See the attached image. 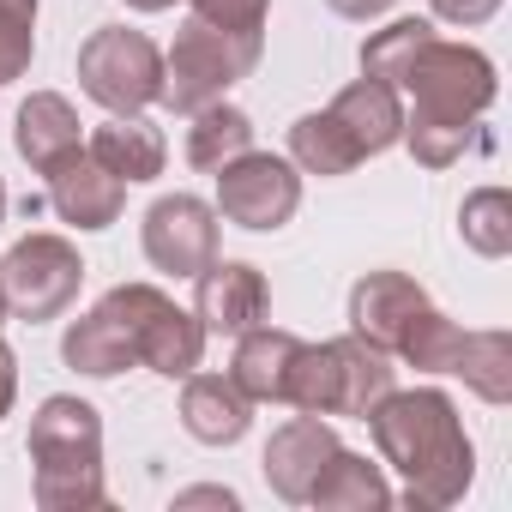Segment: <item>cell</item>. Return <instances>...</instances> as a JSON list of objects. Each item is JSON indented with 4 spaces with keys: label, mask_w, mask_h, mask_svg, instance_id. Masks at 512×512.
Listing matches in <instances>:
<instances>
[{
    "label": "cell",
    "mask_w": 512,
    "mask_h": 512,
    "mask_svg": "<svg viewBox=\"0 0 512 512\" xmlns=\"http://www.w3.org/2000/svg\"><path fill=\"white\" fill-rule=\"evenodd\" d=\"M368 428H374V446L380 458L404 476V506L416 512H440V506H458L476 482V446L458 422V404L434 386H416V392H386L374 410H368Z\"/></svg>",
    "instance_id": "6da1fadb"
},
{
    "label": "cell",
    "mask_w": 512,
    "mask_h": 512,
    "mask_svg": "<svg viewBox=\"0 0 512 512\" xmlns=\"http://www.w3.org/2000/svg\"><path fill=\"white\" fill-rule=\"evenodd\" d=\"M31 494L43 512H91L109 500L103 488V416L85 398H43L31 416Z\"/></svg>",
    "instance_id": "7a4b0ae2"
},
{
    "label": "cell",
    "mask_w": 512,
    "mask_h": 512,
    "mask_svg": "<svg viewBox=\"0 0 512 512\" xmlns=\"http://www.w3.org/2000/svg\"><path fill=\"white\" fill-rule=\"evenodd\" d=\"M392 386H398L392 356L350 332V338H332V344H302V356H296V368H290V410L368 422V410H374Z\"/></svg>",
    "instance_id": "3957f363"
},
{
    "label": "cell",
    "mask_w": 512,
    "mask_h": 512,
    "mask_svg": "<svg viewBox=\"0 0 512 512\" xmlns=\"http://www.w3.org/2000/svg\"><path fill=\"white\" fill-rule=\"evenodd\" d=\"M398 91H410V127H476L482 109L494 103L500 79H494V61L470 43H446V37H428L410 67L398 73Z\"/></svg>",
    "instance_id": "277c9868"
},
{
    "label": "cell",
    "mask_w": 512,
    "mask_h": 512,
    "mask_svg": "<svg viewBox=\"0 0 512 512\" xmlns=\"http://www.w3.org/2000/svg\"><path fill=\"white\" fill-rule=\"evenodd\" d=\"M97 308L115 320L127 356H133L139 368H151V374H163V380H187V374L199 368V356H205V326H199L187 308H175L157 284H115Z\"/></svg>",
    "instance_id": "5b68a950"
},
{
    "label": "cell",
    "mask_w": 512,
    "mask_h": 512,
    "mask_svg": "<svg viewBox=\"0 0 512 512\" xmlns=\"http://www.w3.org/2000/svg\"><path fill=\"white\" fill-rule=\"evenodd\" d=\"M266 55V37H235V31H217L205 19H187L175 31V49L163 55V109L175 115H193L205 103H217L235 79H247Z\"/></svg>",
    "instance_id": "8992f818"
},
{
    "label": "cell",
    "mask_w": 512,
    "mask_h": 512,
    "mask_svg": "<svg viewBox=\"0 0 512 512\" xmlns=\"http://www.w3.org/2000/svg\"><path fill=\"white\" fill-rule=\"evenodd\" d=\"M79 91L109 115H139L163 97V49L145 31L103 25L79 49Z\"/></svg>",
    "instance_id": "52a82bcc"
},
{
    "label": "cell",
    "mask_w": 512,
    "mask_h": 512,
    "mask_svg": "<svg viewBox=\"0 0 512 512\" xmlns=\"http://www.w3.org/2000/svg\"><path fill=\"white\" fill-rule=\"evenodd\" d=\"M79 284H85V260L67 235H25L13 241V253L0 260V296H7V314L43 326V320H61L73 302H79Z\"/></svg>",
    "instance_id": "ba28073f"
},
{
    "label": "cell",
    "mask_w": 512,
    "mask_h": 512,
    "mask_svg": "<svg viewBox=\"0 0 512 512\" xmlns=\"http://www.w3.org/2000/svg\"><path fill=\"white\" fill-rule=\"evenodd\" d=\"M302 211V169L290 157L272 151H241L217 169V217H229L235 229L272 235Z\"/></svg>",
    "instance_id": "9c48e42d"
},
{
    "label": "cell",
    "mask_w": 512,
    "mask_h": 512,
    "mask_svg": "<svg viewBox=\"0 0 512 512\" xmlns=\"http://www.w3.org/2000/svg\"><path fill=\"white\" fill-rule=\"evenodd\" d=\"M139 241H145L151 272H163V278H199L217 260V205H205L193 193H163L145 211Z\"/></svg>",
    "instance_id": "30bf717a"
},
{
    "label": "cell",
    "mask_w": 512,
    "mask_h": 512,
    "mask_svg": "<svg viewBox=\"0 0 512 512\" xmlns=\"http://www.w3.org/2000/svg\"><path fill=\"white\" fill-rule=\"evenodd\" d=\"M272 308V290L260 278V266L247 260H211L193 278V320L205 326V338H241L247 326H260Z\"/></svg>",
    "instance_id": "8fae6325"
},
{
    "label": "cell",
    "mask_w": 512,
    "mask_h": 512,
    "mask_svg": "<svg viewBox=\"0 0 512 512\" xmlns=\"http://www.w3.org/2000/svg\"><path fill=\"white\" fill-rule=\"evenodd\" d=\"M422 308H428V290L410 272H368L350 290V332L368 338L374 350L398 356V344H404V332L416 326Z\"/></svg>",
    "instance_id": "7c38bea8"
},
{
    "label": "cell",
    "mask_w": 512,
    "mask_h": 512,
    "mask_svg": "<svg viewBox=\"0 0 512 512\" xmlns=\"http://www.w3.org/2000/svg\"><path fill=\"white\" fill-rule=\"evenodd\" d=\"M332 452H338L332 422L302 410V416L284 422V428L272 434V446H266V488H272L278 500H290V506H308V494H314L320 470L332 464Z\"/></svg>",
    "instance_id": "4fadbf2b"
},
{
    "label": "cell",
    "mask_w": 512,
    "mask_h": 512,
    "mask_svg": "<svg viewBox=\"0 0 512 512\" xmlns=\"http://www.w3.org/2000/svg\"><path fill=\"white\" fill-rule=\"evenodd\" d=\"M43 199L73 229H109L121 217V205H127V181H115L91 151H79V157H67V163L49 169V193Z\"/></svg>",
    "instance_id": "5bb4252c"
},
{
    "label": "cell",
    "mask_w": 512,
    "mask_h": 512,
    "mask_svg": "<svg viewBox=\"0 0 512 512\" xmlns=\"http://www.w3.org/2000/svg\"><path fill=\"white\" fill-rule=\"evenodd\" d=\"M302 356V338L284 332V326H247L235 338V362H229V380L253 398V404H290V368Z\"/></svg>",
    "instance_id": "9a60e30c"
},
{
    "label": "cell",
    "mask_w": 512,
    "mask_h": 512,
    "mask_svg": "<svg viewBox=\"0 0 512 512\" xmlns=\"http://www.w3.org/2000/svg\"><path fill=\"white\" fill-rule=\"evenodd\" d=\"M332 121L350 133V145H356L362 163H368V157H380V151H392V145L404 139V91L362 73L356 85H344V91L332 97Z\"/></svg>",
    "instance_id": "2e32d148"
},
{
    "label": "cell",
    "mask_w": 512,
    "mask_h": 512,
    "mask_svg": "<svg viewBox=\"0 0 512 512\" xmlns=\"http://www.w3.org/2000/svg\"><path fill=\"white\" fill-rule=\"evenodd\" d=\"M253 422V398L229 380V374H187L181 386V428L199 440V446H235Z\"/></svg>",
    "instance_id": "e0dca14e"
},
{
    "label": "cell",
    "mask_w": 512,
    "mask_h": 512,
    "mask_svg": "<svg viewBox=\"0 0 512 512\" xmlns=\"http://www.w3.org/2000/svg\"><path fill=\"white\" fill-rule=\"evenodd\" d=\"M13 145H19V157H25L37 175H49L55 163H67V157L85 151V139H79V109H73L61 91H31V97L19 103Z\"/></svg>",
    "instance_id": "ac0fdd59"
},
{
    "label": "cell",
    "mask_w": 512,
    "mask_h": 512,
    "mask_svg": "<svg viewBox=\"0 0 512 512\" xmlns=\"http://www.w3.org/2000/svg\"><path fill=\"white\" fill-rule=\"evenodd\" d=\"M115 181H157L163 175V163H169V139L151 127V121H139V115H109L97 133H91V145H85Z\"/></svg>",
    "instance_id": "d6986e66"
},
{
    "label": "cell",
    "mask_w": 512,
    "mask_h": 512,
    "mask_svg": "<svg viewBox=\"0 0 512 512\" xmlns=\"http://www.w3.org/2000/svg\"><path fill=\"white\" fill-rule=\"evenodd\" d=\"M308 506H320V512H386L392 506V482L380 476V464H368L362 452L338 446L332 464L320 470Z\"/></svg>",
    "instance_id": "ffe728a7"
},
{
    "label": "cell",
    "mask_w": 512,
    "mask_h": 512,
    "mask_svg": "<svg viewBox=\"0 0 512 512\" xmlns=\"http://www.w3.org/2000/svg\"><path fill=\"white\" fill-rule=\"evenodd\" d=\"M193 127H187V163L193 169H205V175H217L229 157H241V151H253V121H247V109H235V103H205V109H193L187 115Z\"/></svg>",
    "instance_id": "44dd1931"
},
{
    "label": "cell",
    "mask_w": 512,
    "mask_h": 512,
    "mask_svg": "<svg viewBox=\"0 0 512 512\" xmlns=\"http://www.w3.org/2000/svg\"><path fill=\"white\" fill-rule=\"evenodd\" d=\"M290 163H296L302 175L332 181V175H350V169L362 163V151H356L350 133L332 121V109H314V115H302V121L290 127Z\"/></svg>",
    "instance_id": "7402d4cb"
},
{
    "label": "cell",
    "mask_w": 512,
    "mask_h": 512,
    "mask_svg": "<svg viewBox=\"0 0 512 512\" xmlns=\"http://www.w3.org/2000/svg\"><path fill=\"white\" fill-rule=\"evenodd\" d=\"M452 374H458L482 404H506V398H512V332H500V326L464 332Z\"/></svg>",
    "instance_id": "603a6c76"
},
{
    "label": "cell",
    "mask_w": 512,
    "mask_h": 512,
    "mask_svg": "<svg viewBox=\"0 0 512 512\" xmlns=\"http://www.w3.org/2000/svg\"><path fill=\"white\" fill-rule=\"evenodd\" d=\"M61 362H67L73 374H91V380H115L121 368H133V356H127V344H121V332H115V320H109L103 308H91V314H79V320L67 326Z\"/></svg>",
    "instance_id": "cb8c5ba5"
},
{
    "label": "cell",
    "mask_w": 512,
    "mask_h": 512,
    "mask_svg": "<svg viewBox=\"0 0 512 512\" xmlns=\"http://www.w3.org/2000/svg\"><path fill=\"white\" fill-rule=\"evenodd\" d=\"M458 235L482 260H506L512 253V193L506 187H476L458 205Z\"/></svg>",
    "instance_id": "d4e9b609"
},
{
    "label": "cell",
    "mask_w": 512,
    "mask_h": 512,
    "mask_svg": "<svg viewBox=\"0 0 512 512\" xmlns=\"http://www.w3.org/2000/svg\"><path fill=\"white\" fill-rule=\"evenodd\" d=\"M458 344H464V326H452L434 302L416 314V326L404 332V344H398V356L392 362H404V368H422V374H452V362H458Z\"/></svg>",
    "instance_id": "484cf974"
},
{
    "label": "cell",
    "mask_w": 512,
    "mask_h": 512,
    "mask_svg": "<svg viewBox=\"0 0 512 512\" xmlns=\"http://www.w3.org/2000/svg\"><path fill=\"white\" fill-rule=\"evenodd\" d=\"M428 37H434V25H428V19H392L386 31H374V37L362 43V73H368V79L398 85V73L410 67V55H416Z\"/></svg>",
    "instance_id": "4316f807"
},
{
    "label": "cell",
    "mask_w": 512,
    "mask_h": 512,
    "mask_svg": "<svg viewBox=\"0 0 512 512\" xmlns=\"http://www.w3.org/2000/svg\"><path fill=\"white\" fill-rule=\"evenodd\" d=\"M398 145H410V157H416L422 169H452L458 157L488 151V133H482V127H410V121H404V139H398Z\"/></svg>",
    "instance_id": "83f0119b"
},
{
    "label": "cell",
    "mask_w": 512,
    "mask_h": 512,
    "mask_svg": "<svg viewBox=\"0 0 512 512\" xmlns=\"http://www.w3.org/2000/svg\"><path fill=\"white\" fill-rule=\"evenodd\" d=\"M37 55V0H0V85L25 79Z\"/></svg>",
    "instance_id": "f1b7e54d"
},
{
    "label": "cell",
    "mask_w": 512,
    "mask_h": 512,
    "mask_svg": "<svg viewBox=\"0 0 512 512\" xmlns=\"http://www.w3.org/2000/svg\"><path fill=\"white\" fill-rule=\"evenodd\" d=\"M193 19L217 25V31H235V37H266V13L272 0H187Z\"/></svg>",
    "instance_id": "f546056e"
},
{
    "label": "cell",
    "mask_w": 512,
    "mask_h": 512,
    "mask_svg": "<svg viewBox=\"0 0 512 512\" xmlns=\"http://www.w3.org/2000/svg\"><path fill=\"white\" fill-rule=\"evenodd\" d=\"M428 7H434V19H446L458 31H476V25H488L500 13V0H428Z\"/></svg>",
    "instance_id": "4dcf8cb0"
},
{
    "label": "cell",
    "mask_w": 512,
    "mask_h": 512,
    "mask_svg": "<svg viewBox=\"0 0 512 512\" xmlns=\"http://www.w3.org/2000/svg\"><path fill=\"white\" fill-rule=\"evenodd\" d=\"M326 7L338 13V19H356V25H368V19H386L398 0H326Z\"/></svg>",
    "instance_id": "1f68e13d"
},
{
    "label": "cell",
    "mask_w": 512,
    "mask_h": 512,
    "mask_svg": "<svg viewBox=\"0 0 512 512\" xmlns=\"http://www.w3.org/2000/svg\"><path fill=\"white\" fill-rule=\"evenodd\" d=\"M13 398H19V362H13L7 344H0V422L13 416Z\"/></svg>",
    "instance_id": "d6a6232c"
},
{
    "label": "cell",
    "mask_w": 512,
    "mask_h": 512,
    "mask_svg": "<svg viewBox=\"0 0 512 512\" xmlns=\"http://www.w3.org/2000/svg\"><path fill=\"white\" fill-rule=\"evenodd\" d=\"M175 506H223V512H235L241 500H235L229 488H181V494H175Z\"/></svg>",
    "instance_id": "836d02e7"
},
{
    "label": "cell",
    "mask_w": 512,
    "mask_h": 512,
    "mask_svg": "<svg viewBox=\"0 0 512 512\" xmlns=\"http://www.w3.org/2000/svg\"><path fill=\"white\" fill-rule=\"evenodd\" d=\"M127 7H133V13H169L175 0H127Z\"/></svg>",
    "instance_id": "e575fe53"
},
{
    "label": "cell",
    "mask_w": 512,
    "mask_h": 512,
    "mask_svg": "<svg viewBox=\"0 0 512 512\" xmlns=\"http://www.w3.org/2000/svg\"><path fill=\"white\" fill-rule=\"evenodd\" d=\"M0 223H7V181H0Z\"/></svg>",
    "instance_id": "d590c367"
},
{
    "label": "cell",
    "mask_w": 512,
    "mask_h": 512,
    "mask_svg": "<svg viewBox=\"0 0 512 512\" xmlns=\"http://www.w3.org/2000/svg\"><path fill=\"white\" fill-rule=\"evenodd\" d=\"M0 320H7V296H0Z\"/></svg>",
    "instance_id": "8d00e7d4"
}]
</instances>
